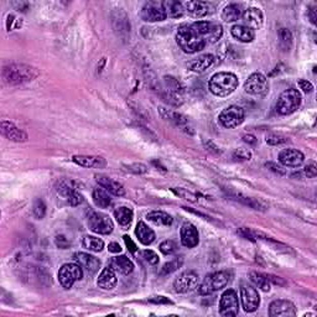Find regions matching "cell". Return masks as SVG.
Here are the masks:
<instances>
[{
  "label": "cell",
  "instance_id": "cell-15",
  "mask_svg": "<svg viewBox=\"0 0 317 317\" xmlns=\"http://www.w3.org/2000/svg\"><path fill=\"white\" fill-rule=\"evenodd\" d=\"M159 112L165 120H169V122L172 123L173 125H176V127L180 128L181 130H184L185 133L187 134L193 133L189 120H187L186 117L182 116V114L178 113V112L175 111H171V109L164 108V107H159Z\"/></svg>",
  "mask_w": 317,
  "mask_h": 317
},
{
  "label": "cell",
  "instance_id": "cell-52",
  "mask_svg": "<svg viewBox=\"0 0 317 317\" xmlns=\"http://www.w3.org/2000/svg\"><path fill=\"white\" fill-rule=\"evenodd\" d=\"M55 243H56V245H57L58 248H61V249H67L69 245H71L69 240L67 239L64 235H57V237H56V239H55Z\"/></svg>",
  "mask_w": 317,
  "mask_h": 317
},
{
  "label": "cell",
  "instance_id": "cell-12",
  "mask_svg": "<svg viewBox=\"0 0 317 317\" xmlns=\"http://www.w3.org/2000/svg\"><path fill=\"white\" fill-rule=\"evenodd\" d=\"M240 299L245 312H254L260 305V296L258 290L251 285H243L240 288Z\"/></svg>",
  "mask_w": 317,
  "mask_h": 317
},
{
  "label": "cell",
  "instance_id": "cell-4",
  "mask_svg": "<svg viewBox=\"0 0 317 317\" xmlns=\"http://www.w3.org/2000/svg\"><path fill=\"white\" fill-rule=\"evenodd\" d=\"M231 280L232 274L228 271H217V273L207 275L201 285H198V294L203 296L211 295L215 291L226 288L231 283Z\"/></svg>",
  "mask_w": 317,
  "mask_h": 317
},
{
  "label": "cell",
  "instance_id": "cell-44",
  "mask_svg": "<svg viewBox=\"0 0 317 317\" xmlns=\"http://www.w3.org/2000/svg\"><path fill=\"white\" fill-rule=\"evenodd\" d=\"M171 191H172L173 193H175L176 196H179V197L181 198H185V200L190 201V202H197V196L195 195L193 192H191V191L186 190V189H171Z\"/></svg>",
  "mask_w": 317,
  "mask_h": 317
},
{
  "label": "cell",
  "instance_id": "cell-54",
  "mask_svg": "<svg viewBox=\"0 0 317 317\" xmlns=\"http://www.w3.org/2000/svg\"><path fill=\"white\" fill-rule=\"evenodd\" d=\"M149 301L153 302V304H172V301L165 296H154Z\"/></svg>",
  "mask_w": 317,
  "mask_h": 317
},
{
  "label": "cell",
  "instance_id": "cell-38",
  "mask_svg": "<svg viewBox=\"0 0 317 317\" xmlns=\"http://www.w3.org/2000/svg\"><path fill=\"white\" fill-rule=\"evenodd\" d=\"M182 264H184V259H182V257L176 258V259H172L171 262L164 264V266L160 269L159 274L162 275V276H164V275H169L171 273H173V271L178 270L179 268H181Z\"/></svg>",
  "mask_w": 317,
  "mask_h": 317
},
{
  "label": "cell",
  "instance_id": "cell-21",
  "mask_svg": "<svg viewBox=\"0 0 317 317\" xmlns=\"http://www.w3.org/2000/svg\"><path fill=\"white\" fill-rule=\"evenodd\" d=\"M181 243L186 248H195L200 243V234L192 223L186 222L181 227Z\"/></svg>",
  "mask_w": 317,
  "mask_h": 317
},
{
  "label": "cell",
  "instance_id": "cell-5",
  "mask_svg": "<svg viewBox=\"0 0 317 317\" xmlns=\"http://www.w3.org/2000/svg\"><path fill=\"white\" fill-rule=\"evenodd\" d=\"M301 104V94L295 88H289L279 95L276 102V111L281 116L293 114Z\"/></svg>",
  "mask_w": 317,
  "mask_h": 317
},
{
  "label": "cell",
  "instance_id": "cell-23",
  "mask_svg": "<svg viewBox=\"0 0 317 317\" xmlns=\"http://www.w3.org/2000/svg\"><path fill=\"white\" fill-rule=\"evenodd\" d=\"M95 180H97L98 184H99L100 187L108 191L112 195L118 196V197H122V196L125 195V189L122 184L113 180V179L108 178V176L104 175H95Z\"/></svg>",
  "mask_w": 317,
  "mask_h": 317
},
{
  "label": "cell",
  "instance_id": "cell-58",
  "mask_svg": "<svg viewBox=\"0 0 317 317\" xmlns=\"http://www.w3.org/2000/svg\"><path fill=\"white\" fill-rule=\"evenodd\" d=\"M308 18H310V20H311V22H312L313 25H316L317 24V15H316V9L315 8H312V9H311L310 11H308Z\"/></svg>",
  "mask_w": 317,
  "mask_h": 317
},
{
  "label": "cell",
  "instance_id": "cell-6",
  "mask_svg": "<svg viewBox=\"0 0 317 317\" xmlns=\"http://www.w3.org/2000/svg\"><path fill=\"white\" fill-rule=\"evenodd\" d=\"M244 91L255 97H265L269 92V82L263 74L255 72L244 83Z\"/></svg>",
  "mask_w": 317,
  "mask_h": 317
},
{
  "label": "cell",
  "instance_id": "cell-48",
  "mask_svg": "<svg viewBox=\"0 0 317 317\" xmlns=\"http://www.w3.org/2000/svg\"><path fill=\"white\" fill-rule=\"evenodd\" d=\"M252 154L249 151L244 150V149H237V150L233 153V159L239 160V161H246V160H251Z\"/></svg>",
  "mask_w": 317,
  "mask_h": 317
},
{
  "label": "cell",
  "instance_id": "cell-53",
  "mask_svg": "<svg viewBox=\"0 0 317 317\" xmlns=\"http://www.w3.org/2000/svg\"><path fill=\"white\" fill-rule=\"evenodd\" d=\"M299 87L300 89H302V92L305 93H311L313 91L312 83L308 82L307 80H299Z\"/></svg>",
  "mask_w": 317,
  "mask_h": 317
},
{
  "label": "cell",
  "instance_id": "cell-2",
  "mask_svg": "<svg viewBox=\"0 0 317 317\" xmlns=\"http://www.w3.org/2000/svg\"><path fill=\"white\" fill-rule=\"evenodd\" d=\"M176 41L181 50L186 53H195L201 51L206 46V40L192 29L191 25H181L176 32Z\"/></svg>",
  "mask_w": 317,
  "mask_h": 317
},
{
  "label": "cell",
  "instance_id": "cell-10",
  "mask_svg": "<svg viewBox=\"0 0 317 317\" xmlns=\"http://www.w3.org/2000/svg\"><path fill=\"white\" fill-rule=\"evenodd\" d=\"M238 311H239V301L237 293L233 289H228L221 296L220 313L224 317L237 316Z\"/></svg>",
  "mask_w": 317,
  "mask_h": 317
},
{
  "label": "cell",
  "instance_id": "cell-42",
  "mask_svg": "<svg viewBox=\"0 0 317 317\" xmlns=\"http://www.w3.org/2000/svg\"><path fill=\"white\" fill-rule=\"evenodd\" d=\"M32 213L38 220H43L45 217V215H46V204H45V202L43 200L38 198V200L35 201L32 207Z\"/></svg>",
  "mask_w": 317,
  "mask_h": 317
},
{
  "label": "cell",
  "instance_id": "cell-43",
  "mask_svg": "<svg viewBox=\"0 0 317 317\" xmlns=\"http://www.w3.org/2000/svg\"><path fill=\"white\" fill-rule=\"evenodd\" d=\"M160 252L165 255H171L178 252V244L173 240H165L160 244Z\"/></svg>",
  "mask_w": 317,
  "mask_h": 317
},
{
  "label": "cell",
  "instance_id": "cell-18",
  "mask_svg": "<svg viewBox=\"0 0 317 317\" xmlns=\"http://www.w3.org/2000/svg\"><path fill=\"white\" fill-rule=\"evenodd\" d=\"M164 81L167 100L172 104L180 105L182 103V87L180 82L173 77H165Z\"/></svg>",
  "mask_w": 317,
  "mask_h": 317
},
{
  "label": "cell",
  "instance_id": "cell-39",
  "mask_svg": "<svg viewBox=\"0 0 317 317\" xmlns=\"http://www.w3.org/2000/svg\"><path fill=\"white\" fill-rule=\"evenodd\" d=\"M191 26H192V29L195 30L196 32L200 33L202 38H203L204 40H206V38H207V36H208V33L211 32L212 26H213V22H209V21H196V22H193V24H191Z\"/></svg>",
  "mask_w": 317,
  "mask_h": 317
},
{
  "label": "cell",
  "instance_id": "cell-28",
  "mask_svg": "<svg viewBox=\"0 0 317 317\" xmlns=\"http://www.w3.org/2000/svg\"><path fill=\"white\" fill-rule=\"evenodd\" d=\"M135 234L139 242L144 245H150L155 240V232L144 222H139L136 226Z\"/></svg>",
  "mask_w": 317,
  "mask_h": 317
},
{
  "label": "cell",
  "instance_id": "cell-57",
  "mask_svg": "<svg viewBox=\"0 0 317 317\" xmlns=\"http://www.w3.org/2000/svg\"><path fill=\"white\" fill-rule=\"evenodd\" d=\"M108 249L111 253H120V252H122V246H120V244L116 242L109 244Z\"/></svg>",
  "mask_w": 317,
  "mask_h": 317
},
{
  "label": "cell",
  "instance_id": "cell-33",
  "mask_svg": "<svg viewBox=\"0 0 317 317\" xmlns=\"http://www.w3.org/2000/svg\"><path fill=\"white\" fill-rule=\"evenodd\" d=\"M92 197H93V202L95 203V206L99 207V208H108L112 204V198L111 196H109V192L103 189V187H97V189H94Z\"/></svg>",
  "mask_w": 317,
  "mask_h": 317
},
{
  "label": "cell",
  "instance_id": "cell-14",
  "mask_svg": "<svg viewBox=\"0 0 317 317\" xmlns=\"http://www.w3.org/2000/svg\"><path fill=\"white\" fill-rule=\"evenodd\" d=\"M296 307L289 300H274L269 306V316L271 317H289L296 316Z\"/></svg>",
  "mask_w": 317,
  "mask_h": 317
},
{
  "label": "cell",
  "instance_id": "cell-19",
  "mask_svg": "<svg viewBox=\"0 0 317 317\" xmlns=\"http://www.w3.org/2000/svg\"><path fill=\"white\" fill-rule=\"evenodd\" d=\"M0 131L10 142L24 143L27 140V134L21 129L15 127L11 122H8V120H3L0 123Z\"/></svg>",
  "mask_w": 317,
  "mask_h": 317
},
{
  "label": "cell",
  "instance_id": "cell-9",
  "mask_svg": "<svg viewBox=\"0 0 317 317\" xmlns=\"http://www.w3.org/2000/svg\"><path fill=\"white\" fill-rule=\"evenodd\" d=\"M218 119H220V123L224 128H237L238 125H240L243 123L244 111L243 108H240L238 105H231L221 112Z\"/></svg>",
  "mask_w": 317,
  "mask_h": 317
},
{
  "label": "cell",
  "instance_id": "cell-26",
  "mask_svg": "<svg viewBox=\"0 0 317 317\" xmlns=\"http://www.w3.org/2000/svg\"><path fill=\"white\" fill-rule=\"evenodd\" d=\"M75 164L80 165L82 167H104L107 165L105 160L99 156H89V155H75L74 158Z\"/></svg>",
  "mask_w": 317,
  "mask_h": 317
},
{
  "label": "cell",
  "instance_id": "cell-45",
  "mask_svg": "<svg viewBox=\"0 0 317 317\" xmlns=\"http://www.w3.org/2000/svg\"><path fill=\"white\" fill-rule=\"evenodd\" d=\"M288 142L289 137L280 135V134H269V135H266V143L270 145H281Z\"/></svg>",
  "mask_w": 317,
  "mask_h": 317
},
{
  "label": "cell",
  "instance_id": "cell-56",
  "mask_svg": "<svg viewBox=\"0 0 317 317\" xmlns=\"http://www.w3.org/2000/svg\"><path fill=\"white\" fill-rule=\"evenodd\" d=\"M243 142L246 143V144H249V145H255L257 144L258 139L254 135H252V134H246V135L243 136Z\"/></svg>",
  "mask_w": 317,
  "mask_h": 317
},
{
  "label": "cell",
  "instance_id": "cell-16",
  "mask_svg": "<svg viewBox=\"0 0 317 317\" xmlns=\"http://www.w3.org/2000/svg\"><path fill=\"white\" fill-rule=\"evenodd\" d=\"M277 159H279L280 164L285 167H300L304 164L305 156L300 150L290 148L280 151Z\"/></svg>",
  "mask_w": 317,
  "mask_h": 317
},
{
  "label": "cell",
  "instance_id": "cell-17",
  "mask_svg": "<svg viewBox=\"0 0 317 317\" xmlns=\"http://www.w3.org/2000/svg\"><path fill=\"white\" fill-rule=\"evenodd\" d=\"M185 7L189 15L195 19H202L211 15L216 10L215 5L208 2H187Z\"/></svg>",
  "mask_w": 317,
  "mask_h": 317
},
{
  "label": "cell",
  "instance_id": "cell-29",
  "mask_svg": "<svg viewBox=\"0 0 317 317\" xmlns=\"http://www.w3.org/2000/svg\"><path fill=\"white\" fill-rule=\"evenodd\" d=\"M231 32L233 38H235L240 43H252L255 38L253 30L246 27L245 25H234L231 29Z\"/></svg>",
  "mask_w": 317,
  "mask_h": 317
},
{
  "label": "cell",
  "instance_id": "cell-8",
  "mask_svg": "<svg viewBox=\"0 0 317 317\" xmlns=\"http://www.w3.org/2000/svg\"><path fill=\"white\" fill-rule=\"evenodd\" d=\"M83 273L82 268L76 263V264H63L58 271V281L64 289H71L76 281L82 279Z\"/></svg>",
  "mask_w": 317,
  "mask_h": 317
},
{
  "label": "cell",
  "instance_id": "cell-41",
  "mask_svg": "<svg viewBox=\"0 0 317 317\" xmlns=\"http://www.w3.org/2000/svg\"><path fill=\"white\" fill-rule=\"evenodd\" d=\"M222 33H223V29L220 24H213L211 32L208 33V36L206 38V43L208 44H215L222 38Z\"/></svg>",
  "mask_w": 317,
  "mask_h": 317
},
{
  "label": "cell",
  "instance_id": "cell-32",
  "mask_svg": "<svg viewBox=\"0 0 317 317\" xmlns=\"http://www.w3.org/2000/svg\"><path fill=\"white\" fill-rule=\"evenodd\" d=\"M114 217H116L119 226H122L123 228H127L133 222L134 212L129 207H118L116 211H114Z\"/></svg>",
  "mask_w": 317,
  "mask_h": 317
},
{
  "label": "cell",
  "instance_id": "cell-7",
  "mask_svg": "<svg viewBox=\"0 0 317 317\" xmlns=\"http://www.w3.org/2000/svg\"><path fill=\"white\" fill-rule=\"evenodd\" d=\"M88 227L92 232L97 233V234H111L113 232L114 224L113 221L100 212L92 211L88 215Z\"/></svg>",
  "mask_w": 317,
  "mask_h": 317
},
{
  "label": "cell",
  "instance_id": "cell-37",
  "mask_svg": "<svg viewBox=\"0 0 317 317\" xmlns=\"http://www.w3.org/2000/svg\"><path fill=\"white\" fill-rule=\"evenodd\" d=\"M82 244L86 249L94 252V253H99V252H102L103 248H104V242H103L100 238L92 237V235H86V237L83 238Z\"/></svg>",
  "mask_w": 317,
  "mask_h": 317
},
{
  "label": "cell",
  "instance_id": "cell-40",
  "mask_svg": "<svg viewBox=\"0 0 317 317\" xmlns=\"http://www.w3.org/2000/svg\"><path fill=\"white\" fill-rule=\"evenodd\" d=\"M279 39H280V46H281V49L284 50V51H289L291 47V44H293V35H291L290 30L285 29V27L280 29Z\"/></svg>",
  "mask_w": 317,
  "mask_h": 317
},
{
  "label": "cell",
  "instance_id": "cell-31",
  "mask_svg": "<svg viewBox=\"0 0 317 317\" xmlns=\"http://www.w3.org/2000/svg\"><path fill=\"white\" fill-rule=\"evenodd\" d=\"M112 266L123 275H129L134 270L133 262L128 257H125V255H120V257L114 258L112 260Z\"/></svg>",
  "mask_w": 317,
  "mask_h": 317
},
{
  "label": "cell",
  "instance_id": "cell-3",
  "mask_svg": "<svg viewBox=\"0 0 317 317\" xmlns=\"http://www.w3.org/2000/svg\"><path fill=\"white\" fill-rule=\"evenodd\" d=\"M238 77L231 72H218L209 80V91L217 97H228L238 87Z\"/></svg>",
  "mask_w": 317,
  "mask_h": 317
},
{
  "label": "cell",
  "instance_id": "cell-51",
  "mask_svg": "<svg viewBox=\"0 0 317 317\" xmlns=\"http://www.w3.org/2000/svg\"><path fill=\"white\" fill-rule=\"evenodd\" d=\"M305 176H307L308 179H315L317 175V169H316V164L315 162H311L310 165H307L304 169Z\"/></svg>",
  "mask_w": 317,
  "mask_h": 317
},
{
  "label": "cell",
  "instance_id": "cell-35",
  "mask_svg": "<svg viewBox=\"0 0 317 317\" xmlns=\"http://www.w3.org/2000/svg\"><path fill=\"white\" fill-rule=\"evenodd\" d=\"M243 15V10L242 7L238 4H229L224 8L222 11V19L226 22H234L237 21L238 19L242 18Z\"/></svg>",
  "mask_w": 317,
  "mask_h": 317
},
{
  "label": "cell",
  "instance_id": "cell-13",
  "mask_svg": "<svg viewBox=\"0 0 317 317\" xmlns=\"http://www.w3.org/2000/svg\"><path fill=\"white\" fill-rule=\"evenodd\" d=\"M140 16H142L143 20L147 22L164 21L165 19L167 18L166 14H165L164 8H162V3L161 4H158V3L153 2L147 3V4L143 7Z\"/></svg>",
  "mask_w": 317,
  "mask_h": 317
},
{
  "label": "cell",
  "instance_id": "cell-22",
  "mask_svg": "<svg viewBox=\"0 0 317 317\" xmlns=\"http://www.w3.org/2000/svg\"><path fill=\"white\" fill-rule=\"evenodd\" d=\"M74 259L81 268L85 269L87 273L89 274H95L100 268V260L91 254L80 252V253H76L74 255Z\"/></svg>",
  "mask_w": 317,
  "mask_h": 317
},
{
  "label": "cell",
  "instance_id": "cell-34",
  "mask_svg": "<svg viewBox=\"0 0 317 317\" xmlns=\"http://www.w3.org/2000/svg\"><path fill=\"white\" fill-rule=\"evenodd\" d=\"M147 218L151 223L156 224L159 227H167L172 224V217H171L169 213L164 211H153L148 213Z\"/></svg>",
  "mask_w": 317,
  "mask_h": 317
},
{
  "label": "cell",
  "instance_id": "cell-50",
  "mask_svg": "<svg viewBox=\"0 0 317 317\" xmlns=\"http://www.w3.org/2000/svg\"><path fill=\"white\" fill-rule=\"evenodd\" d=\"M265 166L268 167L269 170H271L273 171V172H275V173H277V175H280V176H284L285 173H286V171H285V169L283 166H280V165H277L276 162H266L265 164Z\"/></svg>",
  "mask_w": 317,
  "mask_h": 317
},
{
  "label": "cell",
  "instance_id": "cell-30",
  "mask_svg": "<svg viewBox=\"0 0 317 317\" xmlns=\"http://www.w3.org/2000/svg\"><path fill=\"white\" fill-rule=\"evenodd\" d=\"M162 8H164L165 14L171 19H179L184 15L185 8L182 3L176 2V0H166L162 3Z\"/></svg>",
  "mask_w": 317,
  "mask_h": 317
},
{
  "label": "cell",
  "instance_id": "cell-55",
  "mask_svg": "<svg viewBox=\"0 0 317 317\" xmlns=\"http://www.w3.org/2000/svg\"><path fill=\"white\" fill-rule=\"evenodd\" d=\"M124 242H125V244H127V246H128V249L129 251L131 252V253H135V252L137 251V246H136V244L133 242V240H131V238L129 237V235H124Z\"/></svg>",
  "mask_w": 317,
  "mask_h": 317
},
{
  "label": "cell",
  "instance_id": "cell-1",
  "mask_svg": "<svg viewBox=\"0 0 317 317\" xmlns=\"http://www.w3.org/2000/svg\"><path fill=\"white\" fill-rule=\"evenodd\" d=\"M39 69L30 64L24 63H10L3 68V80L5 83L11 86L22 85V83L31 82L38 77Z\"/></svg>",
  "mask_w": 317,
  "mask_h": 317
},
{
  "label": "cell",
  "instance_id": "cell-20",
  "mask_svg": "<svg viewBox=\"0 0 317 317\" xmlns=\"http://www.w3.org/2000/svg\"><path fill=\"white\" fill-rule=\"evenodd\" d=\"M243 19V25H245L246 27L254 30L262 29L263 24H264V15H263L262 10H259L258 8H249L243 13L242 15Z\"/></svg>",
  "mask_w": 317,
  "mask_h": 317
},
{
  "label": "cell",
  "instance_id": "cell-46",
  "mask_svg": "<svg viewBox=\"0 0 317 317\" xmlns=\"http://www.w3.org/2000/svg\"><path fill=\"white\" fill-rule=\"evenodd\" d=\"M125 170L129 171L131 173H135V175H143V173L148 172V166L144 164H130V165H124Z\"/></svg>",
  "mask_w": 317,
  "mask_h": 317
},
{
  "label": "cell",
  "instance_id": "cell-25",
  "mask_svg": "<svg viewBox=\"0 0 317 317\" xmlns=\"http://www.w3.org/2000/svg\"><path fill=\"white\" fill-rule=\"evenodd\" d=\"M213 62H215V57H213L212 55H209V53H207V55H202L200 57L190 61V62L187 63V67H189V69H191L192 72L202 74V72H204L206 69H208L213 64Z\"/></svg>",
  "mask_w": 317,
  "mask_h": 317
},
{
  "label": "cell",
  "instance_id": "cell-36",
  "mask_svg": "<svg viewBox=\"0 0 317 317\" xmlns=\"http://www.w3.org/2000/svg\"><path fill=\"white\" fill-rule=\"evenodd\" d=\"M249 277H251L252 283H253L255 286H258V289H260V290L265 291V293H268V291L270 290L271 284L270 280L266 276V274L252 271V273H249Z\"/></svg>",
  "mask_w": 317,
  "mask_h": 317
},
{
  "label": "cell",
  "instance_id": "cell-49",
  "mask_svg": "<svg viewBox=\"0 0 317 317\" xmlns=\"http://www.w3.org/2000/svg\"><path fill=\"white\" fill-rule=\"evenodd\" d=\"M67 202L74 207L80 206V204L83 202V196L81 195L80 192H77V191H75V192L72 193L68 198H67Z\"/></svg>",
  "mask_w": 317,
  "mask_h": 317
},
{
  "label": "cell",
  "instance_id": "cell-24",
  "mask_svg": "<svg viewBox=\"0 0 317 317\" xmlns=\"http://www.w3.org/2000/svg\"><path fill=\"white\" fill-rule=\"evenodd\" d=\"M117 281L118 280L116 275V269L112 265H108L100 273L99 277L97 280V285L100 289H103V290H112V289L116 288Z\"/></svg>",
  "mask_w": 317,
  "mask_h": 317
},
{
  "label": "cell",
  "instance_id": "cell-47",
  "mask_svg": "<svg viewBox=\"0 0 317 317\" xmlns=\"http://www.w3.org/2000/svg\"><path fill=\"white\" fill-rule=\"evenodd\" d=\"M142 255H143V258H144V259L149 263V264L155 265V264H158V263H159L158 254H156L155 252L150 251V249H147V251H143Z\"/></svg>",
  "mask_w": 317,
  "mask_h": 317
},
{
  "label": "cell",
  "instance_id": "cell-11",
  "mask_svg": "<svg viewBox=\"0 0 317 317\" xmlns=\"http://www.w3.org/2000/svg\"><path fill=\"white\" fill-rule=\"evenodd\" d=\"M198 274L195 270H186L173 281V290L179 294H186L197 288Z\"/></svg>",
  "mask_w": 317,
  "mask_h": 317
},
{
  "label": "cell",
  "instance_id": "cell-27",
  "mask_svg": "<svg viewBox=\"0 0 317 317\" xmlns=\"http://www.w3.org/2000/svg\"><path fill=\"white\" fill-rule=\"evenodd\" d=\"M228 196L232 198V200L240 202V203L245 204V206L251 207L253 209H258V211H265L266 206L263 203L262 201L257 200V198H252L248 197V196H244L242 193H237V192H228Z\"/></svg>",
  "mask_w": 317,
  "mask_h": 317
}]
</instances>
